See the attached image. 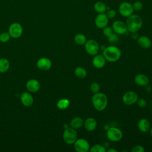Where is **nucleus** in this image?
Listing matches in <instances>:
<instances>
[{"instance_id":"nucleus-1","label":"nucleus","mask_w":152,"mask_h":152,"mask_svg":"<svg viewBox=\"0 0 152 152\" xmlns=\"http://www.w3.org/2000/svg\"><path fill=\"white\" fill-rule=\"evenodd\" d=\"M103 56L105 59L110 62H115L119 59L121 56V51L120 49L113 45L106 46L103 50Z\"/></svg>"},{"instance_id":"nucleus-2","label":"nucleus","mask_w":152,"mask_h":152,"mask_svg":"<svg viewBox=\"0 0 152 152\" xmlns=\"http://www.w3.org/2000/svg\"><path fill=\"white\" fill-rule=\"evenodd\" d=\"M125 23L128 31L131 33L138 32L142 27V20L140 15L132 14L127 17Z\"/></svg>"},{"instance_id":"nucleus-3","label":"nucleus","mask_w":152,"mask_h":152,"mask_svg":"<svg viewBox=\"0 0 152 152\" xmlns=\"http://www.w3.org/2000/svg\"><path fill=\"white\" fill-rule=\"evenodd\" d=\"M91 101L94 108L97 111L104 110L107 104V97L103 93L98 92L94 93L92 96Z\"/></svg>"},{"instance_id":"nucleus-4","label":"nucleus","mask_w":152,"mask_h":152,"mask_svg":"<svg viewBox=\"0 0 152 152\" xmlns=\"http://www.w3.org/2000/svg\"><path fill=\"white\" fill-rule=\"evenodd\" d=\"M77 138L78 134L74 128L68 127L65 129L63 133V140L66 144L69 145L73 144Z\"/></svg>"},{"instance_id":"nucleus-5","label":"nucleus","mask_w":152,"mask_h":152,"mask_svg":"<svg viewBox=\"0 0 152 152\" xmlns=\"http://www.w3.org/2000/svg\"><path fill=\"white\" fill-rule=\"evenodd\" d=\"M106 136L110 141L117 142L122 138L123 133L120 129L116 127H110L107 130Z\"/></svg>"},{"instance_id":"nucleus-6","label":"nucleus","mask_w":152,"mask_h":152,"mask_svg":"<svg viewBox=\"0 0 152 152\" xmlns=\"http://www.w3.org/2000/svg\"><path fill=\"white\" fill-rule=\"evenodd\" d=\"M118 11L120 15L124 17H128L134 12L132 4L128 1H124L120 4L118 7Z\"/></svg>"},{"instance_id":"nucleus-7","label":"nucleus","mask_w":152,"mask_h":152,"mask_svg":"<svg viewBox=\"0 0 152 152\" xmlns=\"http://www.w3.org/2000/svg\"><path fill=\"white\" fill-rule=\"evenodd\" d=\"M85 50L86 52L90 55H93L97 54L100 49L98 43L93 39L87 40L84 44Z\"/></svg>"},{"instance_id":"nucleus-8","label":"nucleus","mask_w":152,"mask_h":152,"mask_svg":"<svg viewBox=\"0 0 152 152\" xmlns=\"http://www.w3.org/2000/svg\"><path fill=\"white\" fill-rule=\"evenodd\" d=\"M73 144L74 149L77 152H87L90 148L88 142L83 138H77Z\"/></svg>"},{"instance_id":"nucleus-9","label":"nucleus","mask_w":152,"mask_h":152,"mask_svg":"<svg viewBox=\"0 0 152 152\" xmlns=\"http://www.w3.org/2000/svg\"><path fill=\"white\" fill-rule=\"evenodd\" d=\"M138 99L137 93L133 91H129L124 93L122 96L123 103L128 106H131L135 103Z\"/></svg>"},{"instance_id":"nucleus-10","label":"nucleus","mask_w":152,"mask_h":152,"mask_svg":"<svg viewBox=\"0 0 152 152\" xmlns=\"http://www.w3.org/2000/svg\"><path fill=\"white\" fill-rule=\"evenodd\" d=\"M112 28L114 33L117 34H124L128 31L126 23L121 20L115 21L112 23Z\"/></svg>"},{"instance_id":"nucleus-11","label":"nucleus","mask_w":152,"mask_h":152,"mask_svg":"<svg viewBox=\"0 0 152 152\" xmlns=\"http://www.w3.org/2000/svg\"><path fill=\"white\" fill-rule=\"evenodd\" d=\"M8 33L11 37L18 38L22 34L23 27L18 23H13L9 27Z\"/></svg>"},{"instance_id":"nucleus-12","label":"nucleus","mask_w":152,"mask_h":152,"mask_svg":"<svg viewBox=\"0 0 152 152\" xmlns=\"http://www.w3.org/2000/svg\"><path fill=\"white\" fill-rule=\"evenodd\" d=\"M109 23V18L106 13L98 14L94 19V23L96 26L99 28H103L107 26Z\"/></svg>"},{"instance_id":"nucleus-13","label":"nucleus","mask_w":152,"mask_h":152,"mask_svg":"<svg viewBox=\"0 0 152 152\" xmlns=\"http://www.w3.org/2000/svg\"><path fill=\"white\" fill-rule=\"evenodd\" d=\"M106 60L103 55L96 54L94 55L92 60L93 65L97 69H101L103 68L106 64Z\"/></svg>"},{"instance_id":"nucleus-14","label":"nucleus","mask_w":152,"mask_h":152,"mask_svg":"<svg viewBox=\"0 0 152 152\" xmlns=\"http://www.w3.org/2000/svg\"><path fill=\"white\" fill-rule=\"evenodd\" d=\"M37 66L41 70L46 71L51 68L52 62L47 58H41L37 62Z\"/></svg>"},{"instance_id":"nucleus-15","label":"nucleus","mask_w":152,"mask_h":152,"mask_svg":"<svg viewBox=\"0 0 152 152\" xmlns=\"http://www.w3.org/2000/svg\"><path fill=\"white\" fill-rule=\"evenodd\" d=\"M148 77L142 74H139L135 75L134 78L135 83L140 86H146L149 83Z\"/></svg>"},{"instance_id":"nucleus-16","label":"nucleus","mask_w":152,"mask_h":152,"mask_svg":"<svg viewBox=\"0 0 152 152\" xmlns=\"http://www.w3.org/2000/svg\"><path fill=\"white\" fill-rule=\"evenodd\" d=\"M26 88L30 92H36L40 88V83L35 79H31L27 82Z\"/></svg>"},{"instance_id":"nucleus-17","label":"nucleus","mask_w":152,"mask_h":152,"mask_svg":"<svg viewBox=\"0 0 152 152\" xmlns=\"http://www.w3.org/2000/svg\"><path fill=\"white\" fill-rule=\"evenodd\" d=\"M138 45L143 49H148L151 46V41L149 37L145 36H141L137 39Z\"/></svg>"},{"instance_id":"nucleus-18","label":"nucleus","mask_w":152,"mask_h":152,"mask_svg":"<svg viewBox=\"0 0 152 152\" xmlns=\"http://www.w3.org/2000/svg\"><path fill=\"white\" fill-rule=\"evenodd\" d=\"M97 125L96 120L93 118H88L84 122V126L86 130L88 131H93L96 129Z\"/></svg>"},{"instance_id":"nucleus-19","label":"nucleus","mask_w":152,"mask_h":152,"mask_svg":"<svg viewBox=\"0 0 152 152\" xmlns=\"http://www.w3.org/2000/svg\"><path fill=\"white\" fill-rule=\"evenodd\" d=\"M21 102L25 106H30L33 103V96L27 92H24L21 95Z\"/></svg>"},{"instance_id":"nucleus-20","label":"nucleus","mask_w":152,"mask_h":152,"mask_svg":"<svg viewBox=\"0 0 152 152\" xmlns=\"http://www.w3.org/2000/svg\"><path fill=\"white\" fill-rule=\"evenodd\" d=\"M138 129L142 132H147L150 130V122L145 118L141 119L138 123Z\"/></svg>"},{"instance_id":"nucleus-21","label":"nucleus","mask_w":152,"mask_h":152,"mask_svg":"<svg viewBox=\"0 0 152 152\" xmlns=\"http://www.w3.org/2000/svg\"><path fill=\"white\" fill-rule=\"evenodd\" d=\"M94 11L99 13H105L107 11V6L102 1H97L94 3L93 6Z\"/></svg>"},{"instance_id":"nucleus-22","label":"nucleus","mask_w":152,"mask_h":152,"mask_svg":"<svg viewBox=\"0 0 152 152\" xmlns=\"http://www.w3.org/2000/svg\"><path fill=\"white\" fill-rule=\"evenodd\" d=\"M84 125L83 120L81 118L76 116L72 119L70 122V126L71 127L74 128L75 129H77L80 128Z\"/></svg>"},{"instance_id":"nucleus-23","label":"nucleus","mask_w":152,"mask_h":152,"mask_svg":"<svg viewBox=\"0 0 152 152\" xmlns=\"http://www.w3.org/2000/svg\"><path fill=\"white\" fill-rule=\"evenodd\" d=\"M74 42L77 45H84L87 41L86 37L84 34L82 33H78L77 34L74 38Z\"/></svg>"},{"instance_id":"nucleus-24","label":"nucleus","mask_w":152,"mask_h":152,"mask_svg":"<svg viewBox=\"0 0 152 152\" xmlns=\"http://www.w3.org/2000/svg\"><path fill=\"white\" fill-rule=\"evenodd\" d=\"M10 68V62L5 58L0 59V72L4 73L7 72Z\"/></svg>"},{"instance_id":"nucleus-25","label":"nucleus","mask_w":152,"mask_h":152,"mask_svg":"<svg viewBox=\"0 0 152 152\" xmlns=\"http://www.w3.org/2000/svg\"><path fill=\"white\" fill-rule=\"evenodd\" d=\"M70 102L68 99H61L57 102L56 106L61 110L66 109L69 105Z\"/></svg>"},{"instance_id":"nucleus-26","label":"nucleus","mask_w":152,"mask_h":152,"mask_svg":"<svg viewBox=\"0 0 152 152\" xmlns=\"http://www.w3.org/2000/svg\"><path fill=\"white\" fill-rule=\"evenodd\" d=\"M75 75L77 77L80 78H84L87 75V71L81 66H78L75 69Z\"/></svg>"},{"instance_id":"nucleus-27","label":"nucleus","mask_w":152,"mask_h":152,"mask_svg":"<svg viewBox=\"0 0 152 152\" xmlns=\"http://www.w3.org/2000/svg\"><path fill=\"white\" fill-rule=\"evenodd\" d=\"M89 151L90 152H105L106 147L101 144H95L90 147Z\"/></svg>"},{"instance_id":"nucleus-28","label":"nucleus","mask_w":152,"mask_h":152,"mask_svg":"<svg viewBox=\"0 0 152 152\" xmlns=\"http://www.w3.org/2000/svg\"><path fill=\"white\" fill-rule=\"evenodd\" d=\"M119 38L118 34H117L116 33H115L114 32L112 34H110L109 37H107L108 42L110 43H112V44H114V43H117L119 40Z\"/></svg>"},{"instance_id":"nucleus-29","label":"nucleus","mask_w":152,"mask_h":152,"mask_svg":"<svg viewBox=\"0 0 152 152\" xmlns=\"http://www.w3.org/2000/svg\"><path fill=\"white\" fill-rule=\"evenodd\" d=\"M90 91L94 94L98 93L100 91V86L96 82H92L90 85Z\"/></svg>"},{"instance_id":"nucleus-30","label":"nucleus","mask_w":152,"mask_h":152,"mask_svg":"<svg viewBox=\"0 0 152 152\" xmlns=\"http://www.w3.org/2000/svg\"><path fill=\"white\" fill-rule=\"evenodd\" d=\"M132 5L134 11H141L143 8L142 3L140 1H136L134 2L133 4H132Z\"/></svg>"},{"instance_id":"nucleus-31","label":"nucleus","mask_w":152,"mask_h":152,"mask_svg":"<svg viewBox=\"0 0 152 152\" xmlns=\"http://www.w3.org/2000/svg\"><path fill=\"white\" fill-rule=\"evenodd\" d=\"M10 35L9 33L3 32L0 34V41L3 43L7 42L10 39Z\"/></svg>"},{"instance_id":"nucleus-32","label":"nucleus","mask_w":152,"mask_h":152,"mask_svg":"<svg viewBox=\"0 0 152 152\" xmlns=\"http://www.w3.org/2000/svg\"><path fill=\"white\" fill-rule=\"evenodd\" d=\"M113 33V29L112 27H109V26H106L104 28H103V33L104 34V36H105L106 37H109L110 34H112Z\"/></svg>"},{"instance_id":"nucleus-33","label":"nucleus","mask_w":152,"mask_h":152,"mask_svg":"<svg viewBox=\"0 0 152 152\" xmlns=\"http://www.w3.org/2000/svg\"><path fill=\"white\" fill-rule=\"evenodd\" d=\"M106 14L107 15V16L109 18H109L110 19L113 18L116 15V11L115 10H113V9H109V10L106 11Z\"/></svg>"},{"instance_id":"nucleus-34","label":"nucleus","mask_w":152,"mask_h":152,"mask_svg":"<svg viewBox=\"0 0 152 152\" xmlns=\"http://www.w3.org/2000/svg\"><path fill=\"white\" fill-rule=\"evenodd\" d=\"M137 102L138 106L140 107H144L147 106V101L143 98L138 99Z\"/></svg>"},{"instance_id":"nucleus-35","label":"nucleus","mask_w":152,"mask_h":152,"mask_svg":"<svg viewBox=\"0 0 152 152\" xmlns=\"http://www.w3.org/2000/svg\"><path fill=\"white\" fill-rule=\"evenodd\" d=\"M144 148L142 145H137L132 147L131 149L132 152H144Z\"/></svg>"},{"instance_id":"nucleus-36","label":"nucleus","mask_w":152,"mask_h":152,"mask_svg":"<svg viewBox=\"0 0 152 152\" xmlns=\"http://www.w3.org/2000/svg\"><path fill=\"white\" fill-rule=\"evenodd\" d=\"M132 33L131 37H132V38L133 39H134V40L138 39V38L139 37V36H138V34L137 32H134V33Z\"/></svg>"},{"instance_id":"nucleus-37","label":"nucleus","mask_w":152,"mask_h":152,"mask_svg":"<svg viewBox=\"0 0 152 152\" xmlns=\"http://www.w3.org/2000/svg\"><path fill=\"white\" fill-rule=\"evenodd\" d=\"M108 152H117L118 151L116 149H113V148H110L109 150H107Z\"/></svg>"},{"instance_id":"nucleus-38","label":"nucleus","mask_w":152,"mask_h":152,"mask_svg":"<svg viewBox=\"0 0 152 152\" xmlns=\"http://www.w3.org/2000/svg\"><path fill=\"white\" fill-rule=\"evenodd\" d=\"M150 135H151V137H152V128L150 129Z\"/></svg>"}]
</instances>
